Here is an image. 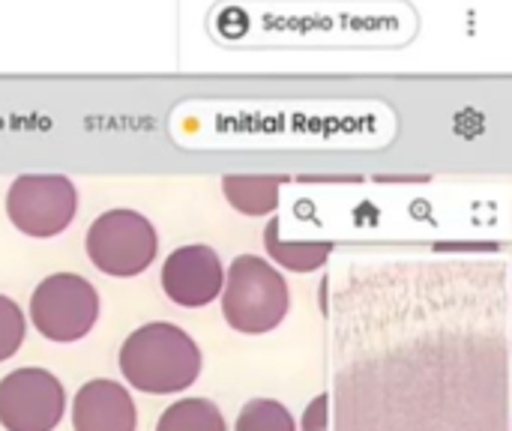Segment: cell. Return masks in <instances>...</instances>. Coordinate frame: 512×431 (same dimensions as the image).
<instances>
[{
    "instance_id": "1",
    "label": "cell",
    "mask_w": 512,
    "mask_h": 431,
    "mask_svg": "<svg viewBox=\"0 0 512 431\" xmlns=\"http://www.w3.org/2000/svg\"><path fill=\"white\" fill-rule=\"evenodd\" d=\"M120 372L141 393L171 396L198 381L201 351L174 324H144L120 345Z\"/></svg>"
},
{
    "instance_id": "2",
    "label": "cell",
    "mask_w": 512,
    "mask_h": 431,
    "mask_svg": "<svg viewBox=\"0 0 512 431\" xmlns=\"http://www.w3.org/2000/svg\"><path fill=\"white\" fill-rule=\"evenodd\" d=\"M222 315L243 336L276 330L288 315V285L279 270L258 255L234 258L222 285Z\"/></svg>"
},
{
    "instance_id": "3",
    "label": "cell",
    "mask_w": 512,
    "mask_h": 431,
    "mask_svg": "<svg viewBox=\"0 0 512 431\" xmlns=\"http://www.w3.org/2000/svg\"><path fill=\"white\" fill-rule=\"evenodd\" d=\"M159 240L147 216L135 210H108L87 231V255L105 276L129 279L156 258Z\"/></svg>"
},
{
    "instance_id": "4",
    "label": "cell",
    "mask_w": 512,
    "mask_h": 431,
    "mask_svg": "<svg viewBox=\"0 0 512 431\" xmlns=\"http://www.w3.org/2000/svg\"><path fill=\"white\" fill-rule=\"evenodd\" d=\"M33 327L60 345L84 339L99 318V294L96 288L75 273H54L39 282L30 297Z\"/></svg>"
},
{
    "instance_id": "5",
    "label": "cell",
    "mask_w": 512,
    "mask_h": 431,
    "mask_svg": "<svg viewBox=\"0 0 512 431\" xmlns=\"http://www.w3.org/2000/svg\"><path fill=\"white\" fill-rule=\"evenodd\" d=\"M78 210V192L63 174H21L6 192V216L27 237H57Z\"/></svg>"
},
{
    "instance_id": "6",
    "label": "cell",
    "mask_w": 512,
    "mask_h": 431,
    "mask_svg": "<svg viewBox=\"0 0 512 431\" xmlns=\"http://www.w3.org/2000/svg\"><path fill=\"white\" fill-rule=\"evenodd\" d=\"M63 411V384L45 369H18L0 381V426L6 431H54Z\"/></svg>"
},
{
    "instance_id": "7",
    "label": "cell",
    "mask_w": 512,
    "mask_h": 431,
    "mask_svg": "<svg viewBox=\"0 0 512 431\" xmlns=\"http://www.w3.org/2000/svg\"><path fill=\"white\" fill-rule=\"evenodd\" d=\"M225 267L210 246H183L162 264V288L171 303L201 309L222 294Z\"/></svg>"
},
{
    "instance_id": "8",
    "label": "cell",
    "mask_w": 512,
    "mask_h": 431,
    "mask_svg": "<svg viewBox=\"0 0 512 431\" xmlns=\"http://www.w3.org/2000/svg\"><path fill=\"white\" fill-rule=\"evenodd\" d=\"M138 414L129 390L123 384L96 378L87 381L72 402L75 431H135Z\"/></svg>"
},
{
    "instance_id": "9",
    "label": "cell",
    "mask_w": 512,
    "mask_h": 431,
    "mask_svg": "<svg viewBox=\"0 0 512 431\" xmlns=\"http://www.w3.org/2000/svg\"><path fill=\"white\" fill-rule=\"evenodd\" d=\"M282 177H264V174H228L222 180V192L228 204L243 216H270L279 207V189Z\"/></svg>"
},
{
    "instance_id": "10",
    "label": "cell",
    "mask_w": 512,
    "mask_h": 431,
    "mask_svg": "<svg viewBox=\"0 0 512 431\" xmlns=\"http://www.w3.org/2000/svg\"><path fill=\"white\" fill-rule=\"evenodd\" d=\"M264 246L276 264H282L291 273H315L327 264L333 255V243H288L279 237V219L273 216L264 228Z\"/></svg>"
},
{
    "instance_id": "11",
    "label": "cell",
    "mask_w": 512,
    "mask_h": 431,
    "mask_svg": "<svg viewBox=\"0 0 512 431\" xmlns=\"http://www.w3.org/2000/svg\"><path fill=\"white\" fill-rule=\"evenodd\" d=\"M156 431H228L222 411L210 399H183L159 417Z\"/></svg>"
},
{
    "instance_id": "12",
    "label": "cell",
    "mask_w": 512,
    "mask_h": 431,
    "mask_svg": "<svg viewBox=\"0 0 512 431\" xmlns=\"http://www.w3.org/2000/svg\"><path fill=\"white\" fill-rule=\"evenodd\" d=\"M234 431H297V426L285 405L273 399H252L240 411Z\"/></svg>"
},
{
    "instance_id": "13",
    "label": "cell",
    "mask_w": 512,
    "mask_h": 431,
    "mask_svg": "<svg viewBox=\"0 0 512 431\" xmlns=\"http://www.w3.org/2000/svg\"><path fill=\"white\" fill-rule=\"evenodd\" d=\"M24 342V315L15 300L0 294V363L9 360Z\"/></svg>"
},
{
    "instance_id": "14",
    "label": "cell",
    "mask_w": 512,
    "mask_h": 431,
    "mask_svg": "<svg viewBox=\"0 0 512 431\" xmlns=\"http://www.w3.org/2000/svg\"><path fill=\"white\" fill-rule=\"evenodd\" d=\"M327 405L330 399L321 393L309 402V408L303 411V420H300V431H327Z\"/></svg>"
}]
</instances>
